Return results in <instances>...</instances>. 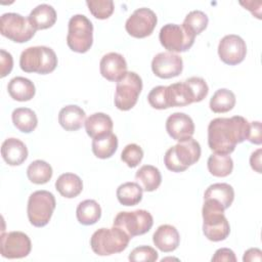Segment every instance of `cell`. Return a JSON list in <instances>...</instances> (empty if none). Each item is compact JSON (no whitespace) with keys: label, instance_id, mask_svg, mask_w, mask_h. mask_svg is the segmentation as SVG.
I'll return each mask as SVG.
<instances>
[{"label":"cell","instance_id":"obj_1","mask_svg":"<svg viewBox=\"0 0 262 262\" xmlns=\"http://www.w3.org/2000/svg\"><path fill=\"white\" fill-rule=\"evenodd\" d=\"M249 122L242 116L216 118L208 126V144L215 154L230 155L237 143L247 140Z\"/></svg>","mask_w":262,"mask_h":262},{"label":"cell","instance_id":"obj_2","mask_svg":"<svg viewBox=\"0 0 262 262\" xmlns=\"http://www.w3.org/2000/svg\"><path fill=\"white\" fill-rule=\"evenodd\" d=\"M202 209L203 232L205 236L212 242L224 241L230 232L229 223L224 215L225 209L215 200H204Z\"/></svg>","mask_w":262,"mask_h":262},{"label":"cell","instance_id":"obj_3","mask_svg":"<svg viewBox=\"0 0 262 262\" xmlns=\"http://www.w3.org/2000/svg\"><path fill=\"white\" fill-rule=\"evenodd\" d=\"M201 145L192 137L179 141L164 156V164L172 172H183L201 158Z\"/></svg>","mask_w":262,"mask_h":262},{"label":"cell","instance_id":"obj_4","mask_svg":"<svg viewBox=\"0 0 262 262\" xmlns=\"http://www.w3.org/2000/svg\"><path fill=\"white\" fill-rule=\"evenodd\" d=\"M57 66L55 52L47 46H32L25 49L19 57V67L26 73L46 75Z\"/></svg>","mask_w":262,"mask_h":262},{"label":"cell","instance_id":"obj_5","mask_svg":"<svg viewBox=\"0 0 262 262\" xmlns=\"http://www.w3.org/2000/svg\"><path fill=\"white\" fill-rule=\"evenodd\" d=\"M130 237L119 227L99 228L90 238L92 251L99 256H108L123 252L129 244Z\"/></svg>","mask_w":262,"mask_h":262},{"label":"cell","instance_id":"obj_6","mask_svg":"<svg viewBox=\"0 0 262 262\" xmlns=\"http://www.w3.org/2000/svg\"><path fill=\"white\" fill-rule=\"evenodd\" d=\"M93 43V25L84 14L73 15L68 25L67 44L78 53L87 52Z\"/></svg>","mask_w":262,"mask_h":262},{"label":"cell","instance_id":"obj_7","mask_svg":"<svg viewBox=\"0 0 262 262\" xmlns=\"http://www.w3.org/2000/svg\"><path fill=\"white\" fill-rule=\"evenodd\" d=\"M56 202L53 193L47 190L34 191L28 200L27 213L29 221L36 227L47 225L55 209Z\"/></svg>","mask_w":262,"mask_h":262},{"label":"cell","instance_id":"obj_8","mask_svg":"<svg viewBox=\"0 0 262 262\" xmlns=\"http://www.w3.org/2000/svg\"><path fill=\"white\" fill-rule=\"evenodd\" d=\"M0 32L2 36L13 42L25 43L34 37L36 30L32 26L29 17L15 12H7L1 15Z\"/></svg>","mask_w":262,"mask_h":262},{"label":"cell","instance_id":"obj_9","mask_svg":"<svg viewBox=\"0 0 262 262\" xmlns=\"http://www.w3.org/2000/svg\"><path fill=\"white\" fill-rule=\"evenodd\" d=\"M142 90V80L135 72H127L117 82L115 92V105L120 111H129L137 102Z\"/></svg>","mask_w":262,"mask_h":262},{"label":"cell","instance_id":"obj_10","mask_svg":"<svg viewBox=\"0 0 262 262\" xmlns=\"http://www.w3.org/2000/svg\"><path fill=\"white\" fill-rule=\"evenodd\" d=\"M195 35L185 29L182 25L167 24L161 28L159 39L162 46L168 52L187 51L194 43Z\"/></svg>","mask_w":262,"mask_h":262},{"label":"cell","instance_id":"obj_11","mask_svg":"<svg viewBox=\"0 0 262 262\" xmlns=\"http://www.w3.org/2000/svg\"><path fill=\"white\" fill-rule=\"evenodd\" d=\"M152 224V216L146 210L119 212L114 220V226L121 228L130 238L146 233Z\"/></svg>","mask_w":262,"mask_h":262},{"label":"cell","instance_id":"obj_12","mask_svg":"<svg viewBox=\"0 0 262 262\" xmlns=\"http://www.w3.org/2000/svg\"><path fill=\"white\" fill-rule=\"evenodd\" d=\"M32 249L30 237L21 231L2 232L0 238V252L7 259H19L27 257Z\"/></svg>","mask_w":262,"mask_h":262},{"label":"cell","instance_id":"obj_13","mask_svg":"<svg viewBox=\"0 0 262 262\" xmlns=\"http://www.w3.org/2000/svg\"><path fill=\"white\" fill-rule=\"evenodd\" d=\"M158 23L156 13L146 7L138 8L128 17L125 24L127 33L134 38H145L154 32Z\"/></svg>","mask_w":262,"mask_h":262},{"label":"cell","instance_id":"obj_14","mask_svg":"<svg viewBox=\"0 0 262 262\" xmlns=\"http://www.w3.org/2000/svg\"><path fill=\"white\" fill-rule=\"evenodd\" d=\"M247 54V45L244 39L237 35L230 34L224 36L218 45V55L220 59L229 66L241 63Z\"/></svg>","mask_w":262,"mask_h":262},{"label":"cell","instance_id":"obj_15","mask_svg":"<svg viewBox=\"0 0 262 262\" xmlns=\"http://www.w3.org/2000/svg\"><path fill=\"white\" fill-rule=\"evenodd\" d=\"M154 74L162 79L177 77L183 70V60L181 56L172 52L158 53L151 61Z\"/></svg>","mask_w":262,"mask_h":262},{"label":"cell","instance_id":"obj_16","mask_svg":"<svg viewBox=\"0 0 262 262\" xmlns=\"http://www.w3.org/2000/svg\"><path fill=\"white\" fill-rule=\"evenodd\" d=\"M166 131L169 136L179 141L192 137L194 133V123L192 119L184 113H174L166 121Z\"/></svg>","mask_w":262,"mask_h":262},{"label":"cell","instance_id":"obj_17","mask_svg":"<svg viewBox=\"0 0 262 262\" xmlns=\"http://www.w3.org/2000/svg\"><path fill=\"white\" fill-rule=\"evenodd\" d=\"M99 70L103 78L111 82H118L127 73V62L122 54L108 52L101 57Z\"/></svg>","mask_w":262,"mask_h":262},{"label":"cell","instance_id":"obj_18","mask_svg":"<svg viewBox=\"0 0 262 262\" xmlns=\"http://www.w3.org/2000/svg\"><path fill=\"white\" fill-rule=\"evenodd\" d=\"M165 99L167 107L184 106L195 102L193 92L186 81L166 86Z\"/></svg>","mask_w":262,"mask_h":262},{"label":"cell","instance_id":"obj_19","mask_svg":"<svg viewBox=\"0 0 262 262\" xmlns=\"http://www.w3.org/2000/svg\"><path fill=\"white\" fill-rule=\"evenodd\" d=\"M155 246L164 253L173 252L180 243V235L176 227L170 224L160 225L152 234Z\"/></svg>","mask_w":262,"mask_h":262},{"label":"cell","instance_id":"obj_20","mask_svg":"<svg viewBox=\"0 0 262 262\" xmlns=\"http://www.w3.org/2000/svg\"><path fill=\"white\" fill-rule=\"evenodd\" d=\"M1 155L6 164L18 166L28 158V148L26 144L17 138H7L1 145Z\"/></svg>","mask_w":262,"mask_h":262},{"label":"cell","instance_id":"obj_21","mask_svg":"<svg viewBox=\"0 0 262 262\" xmlns=\"http://www.w3.org/2000/svg\"><path fill=\"white\" fill-rule=\"evenodd\" d=\"M86 114L84 110L76 104L63 106L58 114V123L67 131L79 130L85 124Z\"/></svg>","mask_w":262,"mask_h":262},{"label":"cell","instance_id":"obj_22","mask_svg":"<svg viewBox=\"0 0 262 262\" xmlns=\"http://www.w3.org/2000/svg\"><path fill=\"white\" fill-rule=\"evenodd\" d=\"M113 120L104 113H94L85 121V130L92 139L112 133Z\"/></svg>","mask_w":262,"mask_h":262},{"label":"cell","instance_id":"obj_23","mask_svg":"<svg viewBox=\"0 0 262 262\" xmlns=\"http://www.w3.org/2000/svg\"><path fill=\"white\" fill-rule=\"evenodd\" d=\"M29 19L36 31L46 30L55 24L56 11L49 4H39L30 12Z\"/></svg>","mask_w":262,"mask_h":262},{"label":"cell","instance_id":"obj_24","mask_svg":"<svg viewBox=\"0 0 262 262\" xmlns=\"http://www.w3.org/2000/svg\"><path fill=\"white\" fill-rule=\"evenodd\" d=\"M7 90L10 97L17 101H29L36 93L34 83L25 77L12 78L7 85Z\"/></svg>","mask_w":262,"mask_h":262},{"label":"cell","instance_id":"obj_25","mask_svg":"<svg viewBox=\"0 0 262 262\" xmlns=\"http://www.w3.org/2000/svg\"><path fill=\"white\" fill-rule=\"evenodd\" d=\"M56 190L67 199L78 196L83 190L81 178L74 173H63L55 181Z\"/></svg>","mask_w":262,"mask_h":262},{"label":"cell","instance_id":"obj_26","mask_svg":"<svg viewBox=\"0 0 262 262\" xmlns=\"http://www.w3.org/2000/svg\"><path fill=\"white\" fill-rule=\"evenodd\" d=\"M136 182L144 191H154L159 188L162 182V175L160 170L152 165H144L136 171Z\"/></svg>","mask_w":262,"mask_h":262},{"label":"cell","instance_id":"obj_27","mask_svg":"<svg viewBox=\"0 0 262 262\" xmlns=\"http://www.w3.org/2000/svg\"><path fill=\"white\" fill-rule=\"evenodd\" d=\"M212 199L220 203L226 210L229 208L234 200V190L228 183H214L211 184L204 193V200Z\"/></svg>","mask_w":262,"mask_h":262},{"label":"cell","instance_id":"obj_28","mask_svg":"<svg viewBox=\"0 0 262 262\" xmlns=\"http://www.w3.org/2000/svg\"><path fill=\"white\" fill-rule=\"evenodd\" d=\"M14 127L24 133H31L38 125V119L35 112L29 107H17L11 114Z\"/></svg>","mask_w":262,"mask_h":262},{"label":"cell","instance_id":"obj_29","mask_svg":"<svg viewBox=\"0 0 262 262\" xmlns=\"http://www.w3.org/2000/svg\"><path fill=\"white\" fill-rule=\"evenodd\" d=\"M78 221L83 225L95 224L101 217V208L94 200H85L81 202L76 210Z\"/></svg>","mask_w":262,"mask_h":262},{"label":"cell","instance_id":"obj_30","mask_svg":"<svg viewBox=\"0 0 262 262\" xmlns=\"http://www.w3.org/2000/svg\"><path fill=\"white\" fill-rule=\"evenodd\" d=\"M118 148V137L112 132L106 135L93 138L92 151L98 159L111 158Z\"/></svg>","mask_w":262,"mask_h":262},{"label":"cell","instance_id":"obj_31","mask_svg":"<svg viewBox=\"0 0 262 262\" xmlns=\"http://www.w3.org/2000/svg\"><path fill=\"white\" fill-rule=\"evenodd\" d=\"M142 192L137 182H125L117 188V199L123 206H135L142 200Z\"/></svg>","mask_w":262,"mask_h":262},{"label":"cell","instance_id":"obj_32","mask_svg":"<svg viewBox=\"0 0 262 262\" xmlns=\"http://www.w3.org/2000/svg\"><path fill=\"white\" fill-rule=\"evenodd\" d=\"M235 95L231 90L226 88H220L216 90L210 99V108L212 112L220 114L227 113L235 105Z\"/></svg>","mask_w":262,"mask_h":262},{"label":"cell","instance_id":"obj_33","mask_svg":"<svg viewBox=\"0 0 262 262\" xmlns=\"http://www.w3.org/2000/svg\"><path fill=\"white\" fill-rule=\"evenodd\" d=\"M209 172L215 177H226L233 170V161L228 155L212 154L207 162Z\"/></svg>","mask_w":262,"mask_h":262},{"label":"cell","instance_id":"obj_34","mask_svg":"<svg viewBox=\"0 0 262 262\" xmlns=\"http://www.w3.org/2000/svg\"><path fill=\"white\" fill-rule=\"evenodd\" d=\"M52 173L51 166L43 160H36L32 162L27 169V176L29 180L35 184L47 183L51 179Z\"/></svg>","mask_w":262,"mask_h":262},{"label":"cell","instance_id":"obj_35","mask_svg":"<svg viewBox=\"0 0 262 262\" xmlns=\"http://www.w3.org/2000/svg\"><path fill=\"white\" fill-rule=\"evenodd\" d=\"M209 18L205 12L201 10H192L185 16L182 26L196 36L207 28Z\"/></svg>","mask_w":262,"mask_h":262},{"label":"cell","instance_id":"obj_36","mask_svg":"<svg viewBox=\"0 0 262 262\" xmlns=\"http://www.w3.org/2000/svg\"><path fill=\"white\" fill-rule=\"evenodd\" d=\"M86 4L91 14L98 19L108 18L115 8L112 0H87Z\"/></svg>","mask_w":262,"mask_h":262},{"label":"cell","instance_id":"obj_37","mask_svg":"<svg viewBox=\"0 0 262 262\" xmlns=\"http://www.w3.org/2000/svg\"><path fill=\"white\" fill-rule=\"evenodd\" d=\"M142 158H143V150L136 143L127 144L121 154V160L129 168L137 167L142 161Z\"/></svg>","mask_w":262,"mask_h":262},{"label":"cell","instance_id":"obj_38","mask_svg":"<svg viewBox=\"0 0 262 262\" xmlns=\"http://www.w3.org/2000/svg\"><path fill=\"white\" fill-rule=\"evenodd\" d=\"M159 258L158 252L149 246H139L131 251L128 259L132 262H155Z\"/></svg>","mask_w":262,"mask_h":262},{"label":"cell","instance_id":"obj_39","mask_svg":"<svg viewBox=\"0 0 262 262\" xmlns=\"http://www.w3.org/2000/svg\"><path fill=\"white\" fill-rule=\"evenodd\" d=\"M185 81L188 83V85L190 86V88L193 92L195 102L202 101L208 95L209 87H208L206 81L203 78H201V77H190V78L186 79Z\"/></svg>","mask_w":262,"mask_h":262},{"label":"cell","instance_id":"obj_40","mask_svg":"<svg viewBox=\"0 0 262 262\" xmlns=\"http://www.w3.org/2000/svg\"><path fill=\"white\" fill-rule=\"evenodd\" d=\"M165 90H166V86H157L149 91L147 95V100L151 107L157 110L168 108L166 104V99H165Z\"/></svg>","mask_w":262,"mask_h":262},{"label":"cell","instance_id":"obj_41","mask_svg":"<svg viewBox=\"0 0 262 262\" xmlns=\"http://www.w3.org/2000/svg\"><path fill=\"white\" fill-rule=\"evenodd\" d=\"M0 77L4 78L11 72L13 68V58L12 55L4 49L0 50Z\"/></svg>","mask_w":262,"mask_h":262},{"label":"cell","instance_id":"obj_42","mask_svg":"<svg viewBox=\"0 0 262 262\" xmlns=\"http://www.w3.org/2000/svg\"><path fill=\"white\" fill-rule=\"evenodd\" d=\"M247 140L254 144H261L262 136H261V123L259 121L249 123V130Z\"/></svg>","mask_w":262,"mask_h":262},{"label":"cell","instance_id":"obj_43","mask_svg":"<svg viewBox=\"0 0 262 262\" xmlns=\"http://www.w3.org/2000/svg\"><path fill=\"white\" fill-rule=\"evenodd\" d=\"M212 261H214V262H217V261L218 262H220V261L235 262L236 257L232 250H230L228 248H221L215 252L214 256L212 257Z\"/></svg>","mask_w":262,"mask_h":262},{"label":"cell","instance_id":"obj_44","mask_svg":"<svg viewBox=\"0 0 262 262\" xmlns=\"http://www.w3.org/2000/svg\"><path fill=\"white\" fill-rule=\"evenodd\" d=\"M261 260H262V252L258 248H251V249L247 250L243 257L244 262L261 261Z\"/></svg>","mask_w":262,"mask_h":262},{"label":"cell","instance_id":"obj_45","mask_svg":"<svg viewBox=\"0 0 262 262\" xmlns=\"http://www.w3.org/2000/svg\"><path fill=\"white\" fill-rule=\"evenodd\" d=\"M261 154L262 149L258 148L254 152H252L250 157V165L253 170H255L257 173H261Z\"/></svg>","mask_w":262,"mask_h":262}]
</instances>
